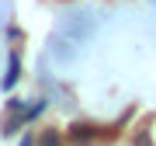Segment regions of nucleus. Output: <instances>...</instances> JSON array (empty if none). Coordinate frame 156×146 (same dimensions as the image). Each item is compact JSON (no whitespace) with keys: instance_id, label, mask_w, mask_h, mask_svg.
Wrapping results in <instances>:
<instances>
[{"instance_id":"nucleus-1","label":"nucleus","mask_w":156,"mask_h":146,"mask_svg":"<svg viewBox=\"0 0 156 146\" xmlns=\"http://www.w3.org/2000/svg\"><path fill=\"white\" fill-rule=\"evenodd\" d=\"M94 31H97V17L90 11H66L59 17L52 38H49V56L66 66V63H73L80 56V49L94 38Z\"/></svg>"},{"instance_id":"nucleus-2","label":"nucleus","mask_w":156,"mask_h":146,"mask_svg":"<svg viewBox=\"0 0 156 146\" xmlns=\"http://www.w3.org/2000/svg\"><path fill=\"white\" fill-rule=\"evenodd\" d=\"M69 139L76 146H90V143H101V139H115V129H101V125H73L69 129Z\"/></svg>"},{"instance_id":"nucleus-3","label":"nucleus","mask_w":156,"mask_h":146,"mask_svg":"<svg viewBox=\"0 0 156 146\" xmlns=\"http://www.w3.org/2000/svg\"><path fill=\"white\" fill-rule=\"evenodd\" d=\"M17 73H21V63H17V56H11V63H7V77H4V87H14V84H17Z\"/></svg>"},{"instance_id":"nucleus-4","label":"nucleus","mask_w":156,"mask_h":146,"mask_svg":"<svg viewBox=\"0 0 156 146\" xmlns=\"http://www.w3.org/2000/svg\"><path fill=\"white\" fill-rule=\"evenodd\" d=\"M42 146H59V139H56L52 132H45V136H42Z\"/></svg>"},{"instance_id":"nucleus-5","label":"nucleus","mask_w":156,"mask_h":146,"mask_svg":"<svg viewBox=\"0 0 156 146\" xmlns=\"http://www.w3.org/2000/svg\"><path fill=\"white\" fill-rule=\"evenodd\" d=\"M21 146H31V139H24V143H21Z\"/></svg>"}]
</instances>
